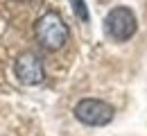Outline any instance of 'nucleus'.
Masks as SVG:
<instances>
[{
	"label": "nucleus",
	"mask_w": 147,
	"mask_h": 136,
	"mask_svg": "<svg viewBox=\"0 0 147 136\" xmlns=\"http://www.w3.org/2000/svg\"><path fill=\"white\" fill-rule=\"evenodd\" d=\"M34 34H36L38 43L45 50H61L66 45V41H68V25L63 23V18L59 14L48 12L36 20Z\"/></svg>",
	"instance_id": "1"
},
{
	"label": "nucleus",
	"mask_w": 147,
	"mask_h": 136,
	"mask_svg": "<svg viewBox=\"0 0 147 136\" xmlns=\"http://www.w3.org/2000/svg\"><path fill=\"white\" fill-rule=\"evenodd\" d=\"M115 109L111 107L109 102L104 100H95V97H86V100H79L77 107H75V116L79 122L88 125V127H102V125H109L113 120Z\"/></svg>",
	"instance_id": "2"
},
{
	"label": "nucleus",
	"mask_w": 147,
	"mask_h": 136,
	"mask_svg": "<svg viewBox=\"0 0 147 136\" xmlns=\"http://www.w3.org/2000/svg\"><path fill=\"white\" fill-rule=\"evenodd\" d=\"M104 27H107V34L113 41H129L136 34L138 23H136V16L129 7H113L107 14Z\"/></svg>",
	"instance_id": "3"
},
{
	"label": "nucleus",
	"mask_w": 147,
	"mask_h": 136,
	"mask_svg": "<svg viewBox=\"0 0 147 136\" xmlns=\"http://www.w3.org/2000/svg\"><path fill=\"white\" fill-rule=\"evenodd\" d=\"M14 70H16V77L27 84V86H34V84H41L43 77H45V70H43V64L41 59L34 55V52H23L16 64H14Z\"/></svg>",
	"instance_id": "4"
},
{
	"label": "nucleus",
	"mask_w": 147,
	"mask_h": 136,
	"mask_svg": "<svg viewBox=\"0 0 147 136\" xmlns=\"http://www.w3.org/2000/svg\"><path fill=\"white\" fill-rule=\"evenodd\" d=\"M70 5H73V12H75V16L79 20H84V23H88V7H86V2L84 0H70Z\"/></svg>",
	"instance_id": "5"
}]
</instances>
